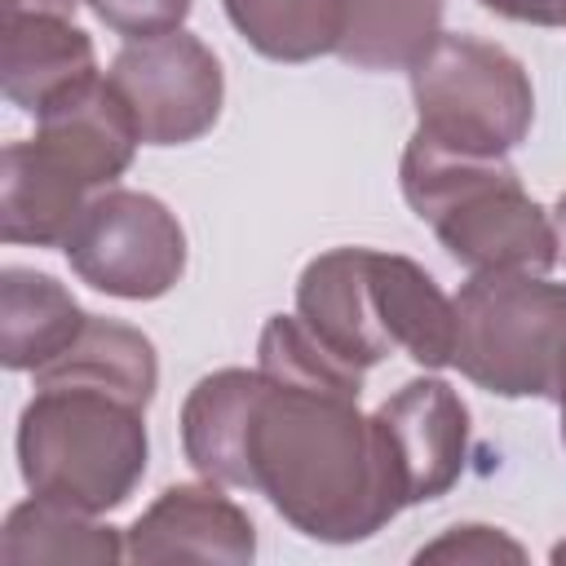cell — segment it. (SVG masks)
Masks as SVG:
<instances>
[{
	"label": "cell",
	"instance_id": "23",
	"mask_svg": "<svg viewBox=\"0 0 566 566\" xmlns=\"http://www.w3.org/2000/svg\"><path fill=\"white\" fill-rule=\"evenodd\" d=\"M486 13L531 27H566V0H478Z\"/></svg>",
	"mask_w": 566,
	"mask_h": 566
},
{
	"label": "cell",
	"instance_id": "16",
	"mask_svg": "<svg viewBox=\"0 0 566 566\" xmlns=\"http://www.w3.org/2000/svg\"><path fill=\"white\" fill-rule=\"evenodd\" d=\"M84 323L88 314L53 274L31 265L0 270V363L9 371H40L84 332Z\"/></svg>",
	"mask_w": 566,
	"mask_h": 566
},
{
	"label": "cell",
	"instance_id": "25",
	"mask_svg": "<svg viewBox=\"0 0 566 566\" xmlns=\"http://www.w3.org/2000/svg\"><path fill=\"white\" fill-rule=\"evenodd\" d=\"M553 230H557V261H566V190L553 203Z\"/></svg>",
	"mask_w": 566,
	"mask_h": 566
},
{
	"label": "cell",
	"instance_id": "13",
	"mask_svg": "<svg viewBox=\"0 0 566 566\" xmlns=\"http://www.w3.org/2000/svg\"><path fill=\"white\" fill-rule=\"evenodd\" d=\"M88 186L35 137L0 155V234L4 243L62 248L88 203Z\"/></svg>",
	"mask_w": 566,
	"mask_h": 566
},
{
	"label": "cell",
	"instance_id": "10",
	"mask_svg": "<svg viewBox=\"0 0 566 566\" xmlns=\"http://www.w3.org/2000/svg\"><path fill=\"white\" fill-rule=\"evenodd\" d=\"M296 318L358 371L394 354V340L376 310L371 248L318 252L296 279Z\"/></svg>",
	"mask_w": 566,
	"mask_h": 566
},
{
	"label": "cell",
	"instance_id": "21",
	"mask_svg": "<svg viewBox=\"0 0 566 566\" xmlns=\"http://www.w3.org/2000/svg\"><path fill=\"white\" fill-rule=\"evenodd\" d=\"M416 562H526V548L500 531V526H486V522H464V526H451L442 531L438 539H429Z\"/></svg>",
	"mask_w": 566,
	"mask_h": 566
},
{
	"label": "cell",
	"instance_id": "12",
	"mask_svg": "<svg viewBox=\"0 0 566 566\" xmlns=\"http://www.w3.org/2000/svg\"><path fill=\"white\" fill-rule=\"evenodd\" d=\"M35 142L49 146L88 190H106L128 172L142 137L106 75L71 88L44 115H35Z\"/></svg>",
	"mask_w": 566,
	"mask_h": 566
},
{
	"label": "cell",
	"instance_id": "15",
	"mask_svg": "<svg viewBox=\"0 0 566 566\" xmlns=\"http://www.w3.org/2000/svg\"><path fill=\"white\" fill-rule=\"evenodd\" d=\"M371 287H376V310L394 349H402L424 371L451 367L455 301L438 287V279L411 256L371 248Z\"/></svg>",
	"mask_w": 566,
	"mask_h": 566
},
{
	"label": "cell",
	"instance_id": "14",
	"mask_svg": "<svg viewBox=\"0 0 566 566\" xmlns=\"http://www.w3.org/2000/svg\"><path fill=\"white\" fill-rule=\"evenodd\" d=\"M261 394V367L208 371L181 402V451L208 482L248 491V429Z\"/></svg>",
	"mask_w": 566,
	"mask_h": 566
},
{
	"label": "cell",
	"instance_id": "19",
	"mask_svg": "<svg viewBox=\"0 0 566 566\" xmlns=\"http://www.w3.org/2000/svg\"><path fill=\"white\" fill-rule=\"evenodd\" d=\"M442 35V0H349L336 57L358 71H411Z\"/></svg>",
	"mask_w": 566,
	"mask_h": 566
},
{
	"label": "cell",
	"instance_id": "18",
	"mask_svg": "<svg viewBox=\"0 0 566 566\" xmlns=\"http://www.w3.org/2000/svg\"><path fill=\"white\" fill-rule=\"evenodd\" d=\"M35 380H93L106 389L128 394L133 402L150 407L155 389H159V358L146 332L119 323V318H102L88 314L84 332L40 371H31Z\"/></svg>",
	"mask_w": 566,
	"mask_h": 566
},
{
	"label": "cell",
	"instance_id": "9",
	"mask_svg": "<svg viewBox=\"0 0 566 566\" xmlns=\"http://www.w3.org/2000/svg\"><path fill=\"white\" fill-rule=\"evenodd\" d=\"M128 562H226L248 566L256 557L252 517L221 491V482H177L124 531Z\"/></svg>",
	"mask_w": 566,
	"mask_h": 566
},
{
	"label": "cell",
	"instance_id": "26",
	"mask_svg": "<svg viewBox=\"0 0 566 566\" xmlns=\"http://www.w3.org/2000/svg\"><path fill=\"white\" fill-rule=\"evenodd\" d=\"M553 402L562 411V447H566V354H562V367H557V385H553Z\"/></svg>",
	"mask_w": 566,
	"mask_h": 566
},
{
	"label": "cell",
	"instance_id": "5",
	"mask_svg": "<svg viewBox=\"0 0 566 566\" xmlns=\"http://www.w3.org/2000/svg\"><path fill=\"white\" fill-rule=\"evenodd\" d=\"M407 75L420 137L460 155H509L531 137L535 88L509 49L442 31Z\"/></svg>",
	"mask_w": 566,
	"mask_h": 566
},
{
	"label": "cell",
	"instance_id": "22",
	"mask_svg": "<svg viewBox=\"0 0 566 566\" xmlns=\"http://www.w3.org/2000/svg\"><path fill=\"white\" fill-rule=\"evenodd\" d=\"M84 4L124 40L168 35L190 13V0H84Z\"/></svg>",
	"mask_w": 566,
	"mask_h": 566
},
{
	"label": "cell",
	"instance_id": "17",
	"mask_svg": "<svg viewBox=\"0 0 566 566\" xmlns=\"http://www.w3.org/2000/svg\"><path fill=\"white\" fill-rule=\"evenodd\" d=\"M0 557L4 562H84V566H115L128 557L124 535L93 513H80L71 504L31 495L9 509L0 531Z\"/></svg>",
	"mask_w": 566,
	"mask_h": 566
},
{
	"label": "cell",
	"instance_id": "3",
	"mask_svg": "<svg viewBox=\"0 0 566 566\" xmlns=\"http://www.w3.org/2000/svg\"><path fill=\"white\" fill-rule=\"evenodd\" d=\"M13 447L31 495L102 517L146 478V407L93 380H35Z\"/></svg>",
	"mask_w": 566,
	"mask_h": 566
},
{
	"label": "cell",
	"instance_id": "4",
	"mask_svg": "<svg viewBox=\"0 0 566 566\" xmlns=\"http://www.w3.org/2000/svg\"><path fill=\"white\" fill-rule=\"evenodd\" d=\"M451 301V367L464 380L495 398H553L566 354V283L517 270L473 274Z\"/></svg>",
	"mask_w": 566,
	"mask_h": 566
},
{
	"label": "cell",
	"instance_id": "1",
	"mask_svg": "<svg viewBox=\"0 0 566 566\" xmlns=\"http://www.w3.org/2000/svg\"><path fill=\"white\" fill-rule=\"evenodd\" d=\"M248 478V491L318 544H363L407 509L358 398L270 371L252 407Z\"/></svg>",
	"mask_w": 566,
	"mask_h": 566
},
{
	"label": "cell",
	"instance_id": "11",
	"mask_svg": "<svg viewBox=\"0 0 566 566\" xmlns=\"http://www.w3.org/2000/svg\"><path fill=\"white\" fill-rule=\"evenodd\" d=\"M97 75L93 35L71 18L0 13V88L18 111L44 115L57 97Z\"/></svg>",
	"mask_w": 566,
	"mask_h": 566
},
{
	"label": "cell",
	"instance_id": "2",
	"mask_svg": "<svg viewBox=\"0 0 566 566\" xmlns=\"http://www.w3.org/2000/svg\"><path fill=\"white\" fill-rule=\"evenodd\" d=\"M398 186L469 274H548L557 265L553 212L526 195L509 155H460L411 133Z\"/></svg>",
	"mask_w": 566,
	"mask_h": 566
},
{
	"label": "cell",
	"instance_id": "8",
	"mask_svg": "<svg viewBox=\"0 0 566 566\" xmlns=\"http://www.w3.org/2000/svg\"><path fill=\"white\" fill-rule=\"evenodd\" d=\"M371 424L407 509L429 504L460 482L469 460V407L447 380L416 376L398 385L371 411Z\"/></svg>",
	"mask_w": 566,
	"mask_h": 566
},
{
	"label": "cell",
	"instance_id": "7",
	"mask_svg": "<svg viewBox=\"0 0 566 566\" xmlns=\"http://www.w3.org/2000/svg\"><path fill=\"white\" fill-rule=\"evenodd\" d=\"M106 80L128 106L142 146H186L221 119V62L199 35L181 27L168 35L128 40L111 57Z\"/></svg>",
	"mask_w": 566,
	"mask_h": 566
},
{
	"label": "cell",
	"instance_id": "20",
	"mask_svg": "<svg viewBox=\"0 0 566 566\" xmlns=\"http://www.w3.org/2000/svg\"><path fill=\"white\" fill-rule=\"evenodd\" d=\"M230 27L270 62H314L340 49L349 0H221Z\"/></svg>",
	"mask_w": 566,
	"mask_h": 566
},
{
	"label": "cell",
	"instance_id": "6",
	"mask_svg": "<svg viewBox=\"0 0 566 566\" xmlns=\"http://www.w3.org/2000/svg\"><path fill=\"white\" fill-rule=\"evenodd\" d=\"M62 252L80 283L119 301H159L186 274V230L177 212L124 186H106L84 203Z\"/></svg>",
	"mask_w": 566,
	"mask_h": 566
},
{
	"label": "cell",
	"instance_id": "24",
	"mask_svg": "<svg viewBox=\"0 0 566 566\" xmlns=\"http://www.w3.org/2000/svg\"><path fill=\"white\" fill-rule=\"evenodd\" d=\"M84 0H4L0 13H57V18H75Z\"/></svg>",
	"mask_w": 566,
	"mask_h": 566
}]
</instances>
